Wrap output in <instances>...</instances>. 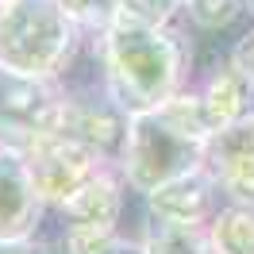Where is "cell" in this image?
<instances>
[{
	"instance_id": "cell-1",
	"label": "cell",
	"mask_w": 254,
	"mask_h": 254,
	"mask_svg": "<svg viewBox=\"0 0 254 254\" xmlns=\"http://www.w3.org/2000/svg\"><path fill=\"white\" fill-rule=\"evenodd\" d=\"M192 39L177 23H154L124 8L104 27V77L112 104L124 112H143L192 89Z\"/></svg>"
},
{
	"instance_id": "cell-12",
	"label": "cell",
	"mask_w": 254,
	"mask_h": 254,
	"mask_svg": "<svg viewBox=\"0 0 254 254\" xmlns=\"http://www.w3.org/2000/svg\"><path fill=\"white\" fill-rule=\"evenodd\" d=\"M0 254H35L27 239H0Z\"/></svg>"
},
{
	"instance_id": "cell-5",
	"label": "cell",
	"mask_w": 254,
	"mask_h": 254,
	"mask_svg": "<svg viewBox=\"0 0 254 254\" xmlns=\"http://www.w3.org/2000/svg\"><path fill=\"white\" fill-rule=\"evenodd\" d=\"M192 89H196L200 104H204V116L212 124V131L254 116V81L247 73H239L227 58H220L216 69L204 73V81L192 85Z\"/></svg>"
},
{
	"instance_id": "cell-11",
	"label": "cell",
	"mask_w": 254,
	"mask_h": 254,
	"mask_svg": "<svg viewBox=\"0 0 254 254\" xmlns=\"http://www.w3.org/2000/svg\"><path fill=\"white\" fill-rule=\"evenodd\" d=\"M223 58L235 65L239 73H247V77L254 81V23H247V27L231 39V47L223 50Z\"/></svg>"
},
{
	"instance_id": "cell-10",
	"label": "cell",
	"mask_w": 254,
	"mask_h": 254,
	"mask_svg": "<svg viewBox=\"0 0 254 254\" xmlns=\"http://www.w3.org/2000/svg\"><path fill=\"white\" fill-rule=\"evenodd\" d=\"M62 8L69 12L73 23H93V27H108L112 19L124 12V0H62Z\"/></svg>"
},
{
	"instance_id": "cell-3",
	"label": "cell",
	"mask_w": 254,
	"mask_h": 254,
	"mask_svg": "<svg viewBox=\"0 0 254 254\" xmlns=\"http://www.w3.org/2000/svg\"><path fill=\"white\" fill-rule=\"evenodd\" d=\"M73 19L62 0H8L0 8V65L47 73L69 50Z\"/></svg>"
},
{
	"instance_id": "cell-13",
	"label": "cell",
	"mask_w": 254,
	"mask_h": 254,
	"mask_svg": "<svg viewBox=\"0 0 254 254\" xmlns=\"http://www.w3.org/2000/svg\"><path fill=\"white\" fill-rule=\"evenodd\" d=\"M247 19L254 23V0H247Z\"/></svg>"
},
{
	"instance_id": "cell-7",
	"label": "cell",
	"mask_w": 254,
	"mask_h": 254,
	"mask_svg": "<svg viewBox=\"0 0 254 254\" xmlns=\"http://www.w3.org/2000/svg\"><path fill=\"white\" fill-rule=\"evenodd\" d=\"M177 23L189 39H216V35H239L247 19V0H185Z\"/></svg>"
},
{
	"instance_id": "cell-9",
	"label": "cell",
	"mask_w": 254,
	"mask_h": 254,
	"mask_svg": "<svg viewBox=\"0 0 254 254\" xmlns=\"http://www.w3.org/2000/svg\"><path fill=\"white\" fill-rule=\"evenodd\" d=\"M208 235H212L216 254H254V204L227 200L212 216Z\"/></svg>"
},
{
	"instance_id": "cell-2",
	"label": "cell",
	"mask_w": 254,
	"mask_h": 254,
	"mask_svg": "<svg viewBox=\"0 0 254 254\" xmlns=\"http://www.w3.org/2000/svg\"><path fill=\"white\" fill-rule=\"evenodd\" d=\"M208 135L212 124L196 89H181L154 108L127 112L124 150H120V174L127 189L135 196H146L166 181L204 166Z\"/></svg>"
},
{
	"instance_id": "cell-4",
	"label": "cell",
	"mask_w": 254,
	"mask_h": 254,
	"mask_svg": "<svg viewBox=\"0 0 254 254\" xmlns=\"http://www.w3.org/2000/svg\"><path fill=\"white\" fill-rule=\"evenodd\" d=\"M146 216L150 220H166V223H212V216L227 204V196L220 189V177L208 166H196L189 174L174 177L158 185L154 192L143 196Z\"/></svg>"
},
{
	"instance_id": "cell-8",
	"label": "cell",
	"mask_w": 254,
	"mask_h": 254,
	"mask_svg": "<svg viewBox=\"0 0 254 254\" xmlns=\"http://www.w3.org/2000/svg\"><path fill=\"white\" fill-rule=\"evenodd\" d=\"M146 254H216L208 223H166L146 216V235H143Z\"/></svg>"
},
{
	"instance_id": "cell-6",
	"label": "cell",
	"mask_w": 254,
	"mask_h": 254,
	"mask_svg": "<svg viewBox=\"0 0 254 254\" xmlns=\"http://www.w3.org/2000/svg\"><path fill=\"white\" fill-rule=\"evenodd\" d=\"M39 223V189L19 154H0V239H27Z\"/></svg>"
}]
</instances>
